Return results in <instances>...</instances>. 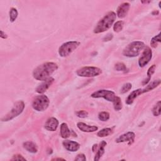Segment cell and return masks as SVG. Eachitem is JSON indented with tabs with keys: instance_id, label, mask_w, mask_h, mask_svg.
I'll return each instance as SVG.
<instances>
[{
	"instance_id": "836d02e7",
	"label": "cell",
	"mask_w": 161,
	"mask_h": 161,
	"mask_svg": "<svg viewBox=\"0 0 161 161\" xmlns=\"http://www.w3.org/2000/svg\"><path fill=\"white\" fill-rule=\"evenodd\" d=\"M113 34H108L107 35L105 36L104 37V39H103V42H108V41H110L111 39H113Z\"/></svg>"
},
{
	"instance_id": "9c48e42d",
	"label": "cell",
	"mask_w": 161,
	"mask_h": 161,
	"mask_svg": "<svg viewBox=\"0 0 161 161\" xmlns=\"http://www.w3.org/2000/svg\"><path fill=\"white\" fill-rule=\"evenodd\" d=\"M152 57V51L149 47H146L142 53L141 57L139 60V65L140 67H145L150 60Z\"/></svg>"
},
{
	"instance_id": "30bf717a",
	"label": "cell",
	"mask_w": 161,
	"mask_h": 161,
	"mask_svg": "<svg viewBox=\"0 0 161 161\" xmlns=\"http://www.w3.org/2000/svg\"><path fill=\"white\" fill-rule=\"evenodd\" d=\"M135 137V135L132 132H129L120 135L119 138L116 139V143H123V142H128L129 145L133 143Z\"/></svg>"
},
{
	"instance_id": "e0dca14e",
	"label": "cell",
	"mask_w": 161,
	"mask_h": 161,
	"mask_svg": "<svg viewBox=\"0 0 161 161\" xmlns=\"http://www.w3.org/2000/svg\"><path fill=\"white\" fill-rule=\"evenodd\" d=\"M23 146L25 149L27 150L28 152L30 153L35 154L37 152V151H38V148H37L35 144H34L32 142L28 141L24 142Z\"/></svg>"
},
{
	"instance_id": "5b68a950",
	"label": "cell",
	"mask_w": 161,
	"mask_h": 161,
	"mask_svg": "<svg viewBox=\"0 0 161 161\" xmlns=\"http://www.w3.org/2000/svg\"><path fill=\"white\" fill-rule=\"evenodd\" d=\"M80 42L78 41H69L63 44L59 48V54L62 57H66L79 46Z\"/></svg>"
},
{
	"instance_id": "7402d4cb",
	"label": "cell",
	"mask_w": 161,
	"mask_h": 161,
	"mask_svg": "<svg viewBox=\"0 0 161 161\" xmlns=\"http://www.w3.org/2000/svg\"><path fill=\"white\" fill-rule=\"evenodd\" d=\"M114 109L116 111H120L122 109V103L121 98L119 96H116L115 99V100L113 101Z\"/></svg>"
},
{
	"instance_id": "9a60e30c",
	"label": "cell",
	"mask_w": 161,
	"mask_h": 161,
	"mask_svg": "<svg viewBox=\"0 0 161 161\" xmlns=\"http://www.w3.org/2000/svg\"><path fill=\"white\" fill-rule=\"evenodd\" d=\"M77 127L80 131L83 132H94L98 130V128L96 126H90L83 122H79L77 123Z\"/></svg>"
},
{
	"instance_id": "6da1fadb",
	"label": "cell",
	"mask_w": 161,
	"mask_h": 161,
	"mask_svg": "<svg viewBox=\"0 0 161 161\" xmlns=\"http://www.w3.org/2000/svg\"><path fill=\"white\" fill-rule=\"evenodd\" d=\"M58 69V66L55 63H46L37 67L33 71L34 79L45 81Z\"/></svg>"
},
{
	"instance_id": "5bb4252c",
	"label": "cell",
	"mask_w": 161,
	"mask_h": 161,
	"mask_svg": "<svg viewBox=\"0 0 161 161\" xmlns=\"http://www.w3.org/2000/svg\"><path fill=\"white\" fill-rule=\"evenodd\" d=\"M130 9V4L128 3H123L119 6L117 9L116 15L120 18H123L127 16Z\"/></svg>"
},
{
	"instance_id": "d4e9b609",
	"label": "cell",
	"mask_w": 161,
	"mask_h": 161,
	"mask_svg": "<svg viewBox=\"0 0 161 161\" xmlns=\"http://www.w3.org/2000/svg\"><path fill=\"white\" fill-rule=\"evenodd\" d=\"M160 42V34H159L157 35L154 37L151 41V45L153 48H156L159 43Z\"/></svg>"
},
{
	"instance_id": "4fadbf2b",
	"label": "cell",
	"mask_w": 161,
	"mask_h": 161,
	"mask_svg": "<svg viewBox=\"0 0 161 161\" xmlns=\"http://www.w3.org/2000/svg\"><path fill=\"white\" fill-rule=\"evenodd\" d=\"M63 144L66 149L70 152H76L80 148L79 144L72 140H66L63 142Z\"/></svg>"
},
{
	"instance_id": "ac0fdd59",
	"label": "cell",
	"mask_w": 161,
	"mask_h": 161,
	"mask_svg": "<svg viewBox=\"0 0 161 161\" xmlns=\"http://www.w3.org/2000/svg\"><path fill=\"white\" fill-rule=\"evenodd\" d=\"M60 133L61 137L63 138V139L69 138V136L71 134V130L66 123H62L61 125H60Z\"/></svg>"
},
{
	"instance_id": "4dcf8cb0",
	"label": "cell",
	"mask_w": 161,
	"mask_h": 161,
	"mask_svg": "<svg viewBox=\"0 0 161 161\" xmlns=\"http://www.w3.org/2000/svg\"><path fill=\"white\" fill-rule=\"evenodd\" d=\"M76 114L79 118H81V119H84V118L87 117L88 115V113L85 110L78 111H77Z\"/></svg>"
},
{
	"instance_id": "f546056e",
	"label": "cell",
	"mask_w": 161,
	"mask_h": 161,
	"mask_svg": "<svg viewBox=\"0 0 161 161\" xmlns=\"http://www.w3.org/2000/svg\"><path fill=\"white\" fill-rule=\"evenodd\" d=\"M156 69V65H155V64L151 66L149 68H148V69L147 71V75L148 76V77L151 78V76L153 75L154 73L155 72Z\"/></svg>"
},
{
	"instance_id": "f1b7e54d",
	"label": "cell",
	"mask_w": 161,
	"mask_h": 161,
	"mask_svg": "<svg viewBox=\"0 0 161 161\" xmlns=\"http://www.w3.org/2000/svg\"><path fill=\"white\" fill-rule=\"evenodd\" d=\"M132 84L131 83H126L124 85H123L122 86V88L120 90V92L121 94H124V93H126V92H127L128 91L132 89Z\"/></svg>"
},
{
	"instance_id": "cb8c5ba5",
	"label": "cell",
	"mask_w": 161,
	"mask_h": 161,
	"mask_svg": "<svg viewBox=\"0 0 161 161\" xmlns=\"http://www.w3.org/2000/svg\"><path fill=\"white\" fill-rule=\"evenodd\" d=\"M124 27V22L123 21H118L113 25V30L115 32H120L123 30Z\"/></svg>"
},
{
	"instance_id": "8fae6325",
	"label": "cell",
	"mask_w": 161,
	"mask_h": 161,
	"mask_svg": "<svg viewBox=\"0 0 161 161\" xmlns=\"http://www.w3.org/2000/svg\"><path fill=\"white\" fill-rule=\"evenodd\" d=\"M59 126V121L54 117H51L48 119L45 123L44 127L48 131L54 132L57 130Z\"/></svg>"
},
{
	"instance_id": "7c38bea8",
	"label": "cell",
	"mask_w": 161,
	"mask_h": 161,
	"mask_svg": "<svg viewBox=\"0 0 161 161\" xmlns=\"http://www.w3.org/2000/svg\"><path fill=\"white\" fill-rule=\"evenodd\" d=\"M54 78H50L47 79L45 81L43 82L41 84H40L38 87L36 88V92L39 94H43L49 88V87L52 85L54 82Z\"/></svg>"
},
{
	"instance_id": "7a4b0ae2",
	"label": "cell",
	"mask_w": 161,
	"mask_h": 161,
	"mask_svg": "<svg viewBox=\"0 0 161 161\" xmlns=\"http://www.w3.org/2000/svg\"><path fill=\"white\" fill-rule=\"evenodd\" d=\"M116 18V14L113 11H110L102 19L98 22L94 28L95 34H100L106 32L113 25Z\"/></svg>"
},
{
	"instance_id": "3957f363",
	"label": "cell",
	"mask_w": 161,
	"mask_h": 161,
	"mask_svg": "<svg viewBox=\"0 0 161 161\" xmlns=\"http://www.w3.org/2000/svg\"><path fill=\"white\" fill-rule=\"evenodd\" d=\"M145 48V44L141 41H135L129 44L124 49L123 54L125 57H135L138 56Z\"/></svg>"
},
{
	"instance_id": "44dd1931",
	"label": "cell",
	"mask_w": 161,
	"mask_h": 161,
	"mask_svg": "<svg viewBox=\"0 0 161 161\" xmlns=\"http://www.w3.org/2000/svg\"><path fill=\"white\" fill-rule=\"evenodd\" d=\"M113 131L112 129L110 128H105L102 130H101L100 131H99L97 133V135L99 137H107V136L111 135Z\"/></svg>"
},
{
	"instance_id": "d6986e66",
	"label": "cell",
	"mask_w": 161,
	"mask_h": 161,
	"mask_svg": "<svg viewBox=\"0 0 161 161\" xmlns=\"http://www.w3.org/2000/svg\"><path fill=\"white\" fill-rule=\"evenodd\" d=\"M107 142H104V141H102L101 142L100 148H99V149H98L97 153L96 154L95 159H94V160L95 161L99 160H100V159L102 157V156L104 153V147H105V146L107 145Z\"/></svg>"
},
{
	"instance_id": "d6a6232c",
	"label": "cell",
	"mask_w": 161,
	"mask_h": 161,
	"mask_svg": "<svg viewBox=\"0 0 161 161\" xmlns=\"http://www.w3.org/2000/svg\"><path fill=\"white\" fill-rule=\"evenodd\" d=\"M75 160H78V161H86V158L85 155L83 154H78V156H76V157L75 158Z\"/></svg>"
},
{
	"instance_id": "484cf974",
	"label": "cell",
	"mask_w": 161,
	"mask_h": 161,
	"mask_svg": "<svg viewBox=\"0 0 161 161\" xmlns=\"http://www.w3.org/2000/svg\"><path fill=\"white\" fill-rule=\"evenodd\" d=\"M160 106H161L160 101H159L154 106L152 110V113L155 116H158L160 115Z\"/></svg>"
},
{
	"instance_id": "d590c367",
	"label": "cell",
	"mask_w": 161,
	"mask_h": 161,
	"mask_svg": "<svg viewBox=\"0 0 161 161\" xmlns=\"http://www.w3.org/2000/svg\"><path fill=\"white\" fill-rule=\"evenodd\" d=\"M151 78L148 77L147 79H144V80H143V83H142V84H143V85H146V84H147L148 83H149L150 80H151Z\"/></svg>"
},
{
	"instance_id": "83f0119b",
	"label": "cell",
	"mask_w": 161,
	"mask_h": 161,
	"mask_svg": "<svg viewBox=\"0 0 161 161\" xmlns=\"http://www.w3.org/2000/svg\"><path fill=\"white\" fill-rule=\"evenodd\" d=\"M115 68L117 71H122V72H125L127 71V68L126 66L122 63H119L116 64Z\"/></svg>"
},
{
	"instance_id": "74e56055",
	"label": "cell",
	"mask_w": 161,
	"mask_h": 161,
	"mask_svg": "<svg viewBox=\"0 0 161 161\" xmlns=\"http://www.w3.org/2000/svg\"><path fill=\"white\" fill-rule=\"evenodd\" d=\"M152 14H153L154 15H155V14H156V15H157L159 14V11H157V12H156V11H154L153 13H152Z\"/></svg>"
},
{
	"instance_id": "ab89813d",
	"label": "cell",
	"mask_w": 161,
	"mask_h": 161,
	"mask_svg": "<svg viewBox=\"0 0 161 161\" xmlns=\"http://www.w3.org/2000/svg\"><path fill=\"white\" fill-rule=\"evenodd\" d=\"M52 160H64V159H60V158H57V159H54Z\"/></svg>"
},
{
	"instance_id": "f35d334b",
	"label": "cell",
	"mask_w": 161,
	"mask_h": 161,
	"mask_svg": "<svg viewBox=\"0 0 161 161\" xmlns=\"http://www.w3.org/2000/svg\"><path fill=\"white\" fill-rule=\"evenodd\" d=\"M142 3H145V4H147V3H151V1H142Z\"/></svg>"
},
{
	"instance_id": "1f68e13d",
	"label": "cell",
	"mask_w": 161,
	"mask_h": 161,
	"mask_svg": "<svg viewBox=\"0 0 161 161\" xmlns=\"http://www.w3.org/2000/svg\"><path fill=\"white\" fill-rule=\"evenodd\" d=\"M12 160H26V159L24 158L22 155L16 154L13 156V158L11 159Z\"/></svg>"
},
{
	"instance_id": "8d00e7d4",
	"label": "cell",
	"mask_w": 161,
	"mask_h": 161,
	"mask_svg": "<svg viewBox=\"0 0 161 161\" xmlns=\"http://www.w3.org/2000/svg\"><path fill=\"white\" fill-rule=\"evenodd\" d=\"M97 147H98L97 144H95L93 146H92V152H95V150L97 148Z\"/></svg>"
},
{
	"instance_id": "e575fe53",
	"label": "cell",
	"mask_w": 161,
	"mask_h": 161,
	"mask_svg": "<svg viewBox=\"0 0 161 161\" xmlns=\"http://www.w3.org/2000/svg\"><path fill=\"white\" fill-rule=\"evenodd\" d=\"M0 37H1V38L5 39H7L8 35L6 34L3 30H1V36H0Z\"/></svg>"
},
{
	"instance_id": "52a82bcc",
	"label": "cell",
	"mask_w": 161,
	"mask_h": 161,
	"mask_svg": "<svg viewBox=\"0 0 161 161\" xmlns=\"http://www.w3.org/2000/svg\"><path fill=\"white\" fill-rule=\"evenodd\" d=\"M49 103L50 101L48 97L44 95H40L35 98L32 103V107L37 111H44L48 107Z\"/></svg>"
},
{
	"instance_id": "8992f818",
	"label": "cell",
	"mask_w": 161,
	"mask_h": 161,
	"mask_svg": "<svg viewBox=\"0 0 161 161\" xmlns=\"http://www.w3.org/2000/svg\"><path fill=\"white\" fill-rule=\"evenodd\" d=\"M25 108V103L23 101H19L16 102L10 112L6 115L1 120L3 121H8L10 120H13L15 117L20 115L24 110Z\"/></svg>"
},
{
	"instance_id": "277c9868",
	"label": "cell",
	"mask_w": 161,
	"mask_h": 161,
	"mask_svg": "<svg viewBox=\"0 0 161 161\" xmlns=\"http://www.w3.org/2000/svg\"><path fill=\"white\" fill-rule=\"evenodd\" d=\"M102 73L101 69L96 67L86 66L80 68L76 71L77 75L83 78H93L98 76Z\"/></svg>"
},
{
	"instance_id": "603a6c76",
	"label": "cell",
	"mask_w": 161,
	"mask_h": 161,
	"mask_svg": "<svg viewBox=\"0 0 161 161\" xmlns=\"http://www.w3.org/2000/svg\"><path fill=\"white\" fill-rule=\"evenodd\" d=\"M18 11L16 8H12L10 11V20L11 22H14L18 17Z\"/></svg>"
},
{
	"instance_id": "4316f807",
	"label": "cell",
	"mask_w": 161,
	"mask_h": 161,
	"mask_svg": "<svg viewBox=\"0 0 161 161\" xmlns=\"http://www.w3.org/2000/svg\"><path fill=\"white\" fill-rule=\"evenodd\" d=\"M98 119L102 121H107L110 119V114L107 111H102L99 113Z\"/></svg>"
},
{
	"instance_id": "ffe728a7",
	"label": "cell",
	"mask_w": 161,
	"mask_h": 161,
	"mask_svg": "<svg viewBox=\"0 0 161 161\" xmlns=\"http://www.w3.org/2000/svg\"><path fill=\"white\" fill-rule=\"evenodd\" d=\"M160 79L154 80V81H152V83H151L149 84H148L145 89H142L143 93H145V92L152 91L154 89L156 88L158 86L160 85Z\"/></svg>"
},
{
	"instance_id": "ba28073f",
	"label": "cell",
	"mask_w": 161,
	"mask_h": 161,
	"mask_svg": "<svg viewBox=\"0 0 161 161\" xmlns=\"http://www.w3.org/2000/svg\"><path fill=\"white\" fill-rule=\"evenodd\" d=\"M91 96L94 98H104L108 101L112 102L115 100V98L116 97L115 92L112 91L106 90V89H100L92 93Z\"/></svg>"
},
{
	"instance_id": "2e32d148",
	"label": "cell",
	"mask_w": 161,
	"mask_h": 161,
	"mask_svg": "<svg viewBox=\"0 0 161 161\" xmlns=\"http://www.w3.org/2000/svg\"><path fill=\"white\" fill-rule=\"evenodd\" d=\"M142 94H143V91H142V89H138L132 91L127 97L126 100V103L127 104H132L133 103L135 99L137 98Z\"/></svg>"
}]
</instances>
